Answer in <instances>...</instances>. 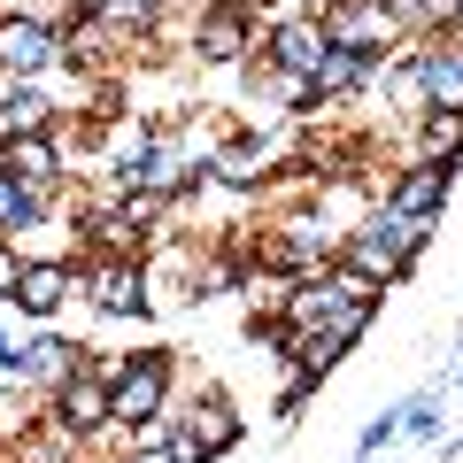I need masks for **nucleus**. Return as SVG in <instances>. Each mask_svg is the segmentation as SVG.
I'll list each match as a JSON object with an SVG mask.
<instances>
[{"instance_id":"nucleus-5","label":"nucleus","mask_w":463,"mask_h":463,"mask_svg":"<svg viewBox=\"0 0 463 463\" xmlns=\"http://www.w3.org/2000/svg\"><path fill=\"white\" fill-rule=\"evenodd\" d=\"M70 62V32L47 16V8H0V78H54Z\"/></svg>"},{"instance_id":"nucleus-24","label":"nucleus","mask_w":463,"mask_h":463,"mask_svg":"<svg viewBox=\"0 0 463 463\" xmlns=\"http://www.w3.org/2000/svg\"><path fill=\"white\" fill-rule=\"evenodd\" d=\"M124 463H185V456L163 440V432H147V440H132V432H124Z\"/></svg>"},{"instance_id":"nucleus-25","label":"nucleus","mask_w":463,"mask_h":463,"mask_svg":"<svg viewBox=\"0 0 463 463\" xmlns=\"http://www.w3.org/2000/svg\"><path fill=\"white\" fill-rule=\"evenodd\" d=\"M24 263H32V255H24L16 240H0V301H16V286H24Z\"/></svg>"},{"instance_id":"nucleus-6","label":"nucleus","mask_w":463,"mask_h":463,"mask_svg":"<svg viewBox=\"0 0 463 463\" xmlns=\"http://www.w3.org/2000/svg\"><path fill=\"white\" fill-rule=\"evenodd\" d=\"M78 294L93 301L100 317H147L155 309L147 255H85L78 263Z\"/></svg>"},{"instance_id":"nucleus-20","label":"nucleus","mask_w":463,"mask_h":463,"mask_svg":"<svg viewBox=\"0 0 463 463\" xmlns=\"http://www.w3.org/2000/svg\"><path fill=\"white\" fill-rule=\"evenodd\" d=\"M47 216H54V201L24 194V185L8 178V170H0V240H16V248H24V232H39Z\"/></svg>"},{"instance_id":"nucleus-11","label":"nucleus","mask_w":463,"mask_h":463,"mask_svg":"<svg viewBox=\"0 0 463 463\" xmlns=\"http://www.w3.org/2000/svg\"><path fill=\"white\" fill-rule=\"evenodd\" d=\"M0 170L24 185V194L54 201L62 209V185H70V163H62V132H24V139H0Z\"/></svg>"},{"instance_id":"nucleus-28","label":"nucleus","mask_w":463,"mask_h":463,"mask_svg":"<svg viewBox=\"0 0 463 463\" xmlns=\"http://www.w3.org/2000/svg\"><path fill=\"white\" fill-rule=\"evenodd\" d=\"M448 386H463V364H456V379H448Z\"/></svg>"},{"instance_id":"nucleus-4","label":"nucleus","mask_w":463,"mask_h":463,"mask_svg":"<svg viewBox=\"0 0 463 463\" xmlns=\"http://www.w3.org/2000/svg\"><path fill=\"white\" fill-rule=\"evenodd\" d=\"M432 232H440V224H417V216L371 209L364 224L347 232L340 263H347V270H364V279H379V286H402V279H410V263L432 248Z\"/></svg>"},{"instance_id":"nucleus-16","label":"nucleus","mask_w":463,"mask_h":463,"mask_svg":"<svg viewBox=\"0 0 463 463\" xmlns=\"http://www.w3.org/2000/svg\"><path fill=\"white\" fill-rule=\"evenodd\" d=\"M85 355H93V347L62 340V332H32V340H16V379H24V386H39V394H47V386H62L70 371L85 364Z\"/></svg>"},{"instance_id":"nucleus-12","label":"nucleus","mask_w":463,"mask_h":463,"mask_svg":"<svg viewBox=\"0 0 463 463\" xmlns=\"http://www.w3.org/2000/svg\"><path fill=\"white\" fill-rule=\"evenodd\" d=\"M325 54H332V32H325L317 8H294V16H279V24L263 32V62L286 70V78H317Z\"/></svg>"},{"instance_id":"nucleus-23","label":"nucleus","mask_w":463,"mask_h":463,"mask_svg":"<svg viewBox=\"0 0 463 463\" xmlns=\"http://www.w3.org/2000/svg\"><path fill=\"white\" fill-rule=\"evenodd\" d=\"M394 440H410V425H402V402H394V410H379V417L364 425V440H355V456H379V448H394Z\"/></svg>"},{"instance_id":"nucleus-17","label":"nucleus","mask_w":463,"mask_h":463,"mask_svg":"<svg viewBox=\"0 0 463 463\" xmlns=\"http://www.w3.org/2000/svg\"><path fill=\"white\" fill-rule=\"evenodd\" d=\"M402 24V39H456L463 32V0H386Z\"/></svg>"},{"instance_id":"nucleus-2","label":"nucleus","mask_w":463,"mask_h":463,"mask_svg":"<svg viewBox=\"0 0 463 463\" xmlns=\"http://www.w3.org/2000/svg\"><path fill=\"white\" fill-rule=\"evenodd\" d=\"M347 248V232L332 224L317 201H294L286 216H270L263 240H255V263L270 270V279H309V270H332Z\"/></svg>"},{"instance_id":"nucleus-10","label":"nucleus","mask_w":463,"mask_h":463,"mask_svg":"<svg viewBox=\"0 0 463 463\" xmlns=\"http://www.w3.org/2000/svg\"><path fill=\"white\" fill-rule=\"evenodd\" d=\"M47 417H62V425L78 432L85 448H93V440H109V432H116V410H109V379H100L93 364H78L62 386H47Z\"/></svg>"},{"instance_id":"nucleus-1","label":"nucleus","mask_w":463,"mask_h":463,"mask_svg":"<svg viewBox=\"0 0 463 463\" xmlns=\"http://www.w3.org/2000/svg\"><path fill=\"white\" fill-rule=\"evenodd\" d=\"M379 301H386V286L379 279H364V270H347V263H332V270H309V279H286L279 286V325L286 332H332V340H364L371 325H379Z\"/></svg>"},{"instance_id":"nucleus-18","label":"nucleus","mask_w":463,"mask_h":463,"mask_svg":"<svg viewBox=\"0 0 463 463\" xmlns=\"http://www.w3.org/2000/svg\"><path fill=\"white\" fill-rule=\"evenodd\" d=\"M85 8H93L109 32H124V39H155V32L170 24V8H178V0H85Z\"/></svg>"},{"instance_id":"nucleus-3","label":"nucleus","mask_w":463,"mask_h":463,"mask_svg":"<svg viewBox=\"0 0 463 463\" xmlns=\"http://www.w3.org/2000/svg\"><path fill=\"white\" fill-rule=\"evenodd\" d=\"M170 394H178V355H170V347H124V371H116V386H109L116 432H132V440L163 432L170 410H178Z\"/></svg>"},{"instance_id":"nucleus-14","label":"nucleus","mask_w":463,"mask_h":463,"mask_svg":"<svg viewBox=\"0 0 463 463\" xmlns=\"http://www.w3.org/2000/svg\"><path fill=\"white\" fill-rule=\"evenodd\" d=\"M70 294H78V263H70V255H32V263H24V286H16V309L32 317V325H54Z\"/></svg>"},{"instance_id":"nucleus-22","label":"nucleus","mask_w":463,"mask_h":463,"mask_svg":"<svg viewBox=\"0 0 463 463\" xmlns=\"http://www.w3.org/2000/svg\"><path fill=\"white\" fill-rule=\"evenodd\" d=\"M440 386H425V394H410L402 402V425H410V440H432V432H440Z\"/></svg>"},{"instance_id":"nucleus-21","label":"nucleus","mask_w":463,"mask_h":463,"mask_svg":"<svg viewBox=\"0 0 463 463\" xmlns=\"http://www.w3.org/2000/svg\"><path fill=\"white\" fill-rule=\"evenodd\" d=\"M417 155L425 163H463V109H425L417 116Z\"/></svg>"},{"instance_id":"nucleus-8","label":"nucleus","mask_w":463,"mask_h":463,"mask_svg":"<svg viewBox=\"0 0 463 463\" xmlns=\"http://www.w3.org/2000/svg\"><path fill=\"white\" fill-rule=\"evenodd\" d=\"M255 47H263L255 16H248V8H224V0H209V8L194 16V39H185V54L209 62V70H248Z\"/></svg>"},{"instance_id":"nucleus-7","label":"nucleus","mask_w":463,"mask_h":463,"mask_svg":"<svg viewBox=\"0 0 463 463\" xmlns=\"http://www.w3.org/2000/svg\"><path fill=\"white\" fill-rule=\"evenodd\" d=\"M163 440L178 448L185 463H216V456L240 448V410H232L224 394H201V402H185V410H170Z\"/></svg>"},{"instance_id":"nucleus-27","label":"nucleus","mask_w":463,"mask_h":463,"mask_svg":"<svg viewBox=\"0 0 463 463\" xmlns=\"http://www.w3.org/2000/svg\"><path fill=\"white\" fill-rule=\"evenodd\" d=\"M85 463H124V456H85Z\"/></svg>"},{"instance_id":"nucleus-29","label":"nucleus","mask_w":463,"mask_h":463,"mask_svg":"<svg viewBox=\"0 0 463 463\" xmlns=\"http://www.w3.org/2000/svg\"><path fill=\"white\" fill-rule=\"evenodd\" d=\"M347 463H371V456H347Z\"/></svg>"},{"instance_id":"nucleus-13","label":"nucleus","mask_w":463,"mask_h":463,"mask_svg":"<svg viewBox=\"0 0 463 463\" xmlns=\"http://www.w3.org/2000/svg\"><path fill=\"white\" fill-rule=\"evenodd\" d=\"M317 16H325L332 47H355V54H394V39H402L386 0H325Z\"/></svg>"},{"instance_id":"nucleus-9","label":"nucleus","mask_w":463,"mask_h":463,"mask_svg":"<svg viewBox=\"0 0 463 463\" xmlns=\"http://www.w3.org/2000/svg\"><path fill=\"white\" fill-rule=\"evenodd\" d=\"M448 194H456V163H425V155H410V163H402L394 178L379 185V209L417 216V224H440Z\"/></svg>"},{"instance_id":"nucleus-26","label":"nucleus","mask_w":463,"mask_h":463,"mask_svg":"<svg viewBox=\"0 0 463 463\" xmlns=\"http://www.w3.org/2000/svg\"><path fill=\"white\" fill-rule=\"evenodd\" d=\"M0 371H8V379H16V340H8V332H0Z\"/></svg>"},{"instance_id":"nucleus-19","label":"nucleus","mask_w":463,"mask_h":463,"mask_svg":"<svg viewBox=\"0 0 463 463\" xmlns=\"http://www.w3.org/2000/svg\"><path fill=\"white\" fill-rule=\"evenodd\" d=\"M39 410H47V394H39V386H24V379H8V371H0V456H8V448H16L24 432L39 425Z\"/></svg>"},{"instance_id":"nucleus-15","label":"nucleus","mask_w":463,"mask_h":463,"mask_svg":"<svg viewBox=\"0 0 463 463\" xmlns=\"http://www.w3.org/2000/svg\"><path fill=\"white\" fill-rule=\"evenodd\" d=\"M417 78H425V109H463V32L456 39H410Z\"/></svg>"}]
</instances>
